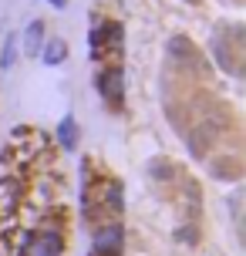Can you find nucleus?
Segmentation results:
<instances>
[{
    "mask_svg": "<svg viewBox=\"0 0 246 256\" xmlns=\"http://www.w3.org/2000/svg\"><path fill=\"white\" fill-rule=\"evenodd\" d=\"M98 91H102V98L108 108H122V102H125V81H122V71L118 68H108V71H102L98 74Z\"/></svg>",
    "mask_w": 246,
    "mask_h": 256,
    "instance_id": "nucleus-1",
    "label": "nucleus"
},
{
    "mask_svg": "<svg viewBox=\"0 0 246 256\" xmlns=\"http://www.w3.org/2000/svg\"><path fill=\"white\" fill-rule=\"evenodd\" d=\"M122 243H125V232H122L118 222H104V226L94 230V253L98 256H118Z\"/></svg>",
    "mask_w": 246,
    "mask_h": 256,
    "instance_id": "nucleus-2",
    "label": "nucleus"
},
{
    "mask_svg": "<svg viewBox=\"0 0 246 256\" xmlns=\"http://www.w3.org/2000/svg\"><path fill=\"white\" fill-rule=\"evenodd\" d=\"M61 250H64V240H61L58 230L38 232L34 243H30V256H61Z\"/></svg>",
    "mask_w": 246,
    "mask_h": 256,
    "instance_id": "nucleus-3",
    "label": "nucleus"
},
{
    "mask_svg": "<svg viewBox=\"0 0 246 256\" xmlns=\"http://www.w3.org/2000/svg\"><path fill=\"white\" fill-rule=\"evenodd\" d=\"M64 58H68V44L61 38H51V40H44V44H40V61L48 64V68H58Z\"/></svg>",
    "mask_w": 246,
    "mask_h": 256,
    "instance_id": "nucleus-4",
    "label": "nucleus"
},
{
    "mask_svg": "<svg viewBox=\"0 0 246 256\" xmlns=\"http://www.w3.org/2000/svg\"><path fill=\"white\" fill-rule=\"evenodd\" d=\"M58 145H61L64 152H71V148L78 145V122H74V115L61 118V125H58Z\"/></svg>",
    "mask_w": 246,
    "mask_h": 256,
    "instance_id": "nucleus-5",
    "label": "nucleus"
},
{
    "mask_svg": "<svg viewBox=\"0 0 246 256\" xmlns=\"http://www.w3.org/2000/svg\"><path fill=\"white\" fill-rule=\"evenodd\" d=\"M40 44H44V20H30L24 30V51L34 58V54H40Z\"/></svg>",
    "mask_w": 246,
    "mask_h": 256,
    "instance_id": "nucleus-6",
    "label": "nucleus"
},
{
    "mask_svg": "<svg viewBox=\"0 0 246 256\" xmlns=\"http://www.w3.org/2000/svg\"><path fill=\"white\" fill-rule=\"evenodd\" d=\"M14 61H17V38L7 34V38H4V51H0V68H4V71H10Z\"/></svg>",
    "mask_w": 246,
    "mask_h": 256,
    "instance_id": "nucleus-7",
    "label": "nucleus"
},
{
    "mask_svg": "<svg viewBox=\"0 0 246 256\" xmlns=\"http://www.w3.org/2000/svg\"><path fill=\"white\" fill-rule=\"evenodd\" d=\"M104 206H108V209H122V186H118V182H112V186H104Z\"/></svg>",
    "mask_w": 246,
    "mask_h": 256,
    "instance_id": "nucleus-8",
    "label": "nucleus"
},
{
    "mask_svg": "<svg viewBox=\"0 0 246 256\" xmlns=\"http://www.w3.org/2000/svg\"><path fill=\"white\" fill-rule=\"evenodd\" d=\"M48 4H51V7H58V10H64V7H68V0H48Z\"/></svg>",
    "mask_w": 246,
    "mask_h": 256,
    "instance_id": "nucleus-9",
    "label": "nucleus"
}]
</instances>
